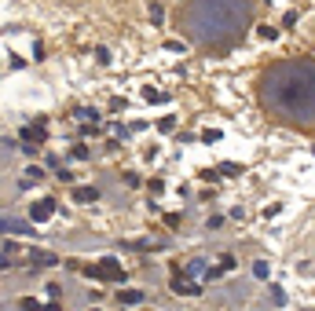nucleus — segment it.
<instances>
[{
	"label": "nucleus",
	"mask_w": 315,
	"mask_h": 311,
	"mask_svg": "<svg viewBox=\"0 0 315 311\" xmlns=\"http://www.w3.org/2000/svg\"><path fill=\"white\" fill-rule=\"evenodd\" d=\"M261 103L279 121L315 125V66L304 59H282L261 77Z\"/></svg>",
	"instance_id": "obj_1"
},
{
	"label": "nucleus",
	"mask_w": 315,
	"mask_h": 311,
	"mask_svg": "<svg viewBox=\"0 0 315 311\" xmlns=\"http://www.w3.org/2000/svg\"><path fill=\"white\" fill-rule=\"evenodd\" d=\"M249 18H253L249 0H187L183 7V26L191 41L212 52H227L231 44L242 41Z\"/></svg>",
	"instance_id": "obj_2"
},
{
	"label": "nucleus",
	"mask_w": 315,
	"mask_h": 311,
	"mask_svg": "<svg viewBox=\"0 0 315 311\" xmlns=\"http://www.w3.org/2000/svg\"><path fill=\"white\" fill-rule=\"evenodd\" d=\"M85 275H88V278H99V282H121L125 271H121V263H117V260L106 257V260H99V263H88Z\"/></svg>",
	"instance_id": "obj_3"
},
{
	"label": "nucleus",
	"mask_w": 315,
	"mask_h": 311,
	"mask_svg": "<svg viewBox=\"0 0 315 311\" xmlns=\"http://www.w3.org/2000/svg\"><path fill=\"white\" fill-rule=\"evenodd\" d=\"M172 289H176V293H183V297H198V293H202L198 278H191L183 267H176V275H172Z\"/></svg>",
	"instance_id": "obj_4"
},
{
	"label": "nucleus",
	"mask_w": 315,
	"mask_h": 311,
	"mask_svg": "<svg viewBox=\"0 0 315 311\" xmlns=\"http://www.w3.org/2000/svg\"><path fill=\"white\" fill-rule=\"evenodd\" d=\"M26 263H33V267H55L59 257L48 253V249H30V253H26Z\"/></svg>",
	"instance_id": "obj_5"
},
{
	"label": "nucleus",
	"mask_w": 315,
	"mask_h": 311,
	"mask_svg": "<svg viewBox=\"0 0 315 311\" xmlns=\"http://www.w3.org/2000/svg\"><path fill=\"white\" fill-rule=\"evenodd\" d=\"M52 216H55V202H52V198H41V202L30 209V220L33 223H44V220H52Z\"/></svg>",
	"instance_id": "obj_6"
},
{
	"label": "nucleus",
	"mask_w": 315,
	"mask_h": 311,
	"mask_svg": "<svg viewBox=\"0 0 315 311\" xmlns=\"http://www.w3.org/2000/svg\"><path fill=\"white\" fill-rule=\"evenodd\" d=\"M0 234H33V227L30 223H22V220H0Z\"/></svg>",
	"instance_id": "obj_7"
},
{
	"label": "nucleus",
	"mask_w": 315,
	"mask_h": 311,
	"mask_svg": "<svg viewBox=\"0 0 315 311\" xmlns=\"http://www.w3.org/2000/svg\"><path fill=\"white\" fill-rule=\"evenodd\" d=\"M96 198H99L96 187H77V191H73V202H96Z\"/></svg>",
	"instance_id": "obj_8"
},
{
	"label": "nucleus",
	"mask_w": 315,
	"mask_h": 311,
	"mask_svg": "<svg viewBox=\"0 0 315 311\" xmlns=\"http://www.w3.org/2000/svg\"><path fill=\"white\" fill-rule=\"evenodd\" d=\"M41 180H44V172H41L37 165H30V168L22 172V187H30V183H41Z\"/></svg>",
	"instance_id": "obj_9"
},
{
	"label": "nucleus",
	"mask_w": 315,
	"mask_h": 311,
	"mask_svg": "<svg viewBox=\"0 0 315 311\" xmlns=\"http://www.w3.org/2000/svg\"><path fill=\"white\" fill-rule=\"evenodd\" d=\"M117 300L132 308V304H140V300H143V293H140V289H125V293H117Z\"/></svg>",
	"instance_id": "obj_10"
},
{
	"label": "nucleus",
	"mask_w": 315,
	"mask_h": 311,
	"mask_svg": "<svg viewBox=\"0 0 315 311\" xmlns=\"http://www.w3.org/2000/svg\"><path fill=\"white\" fill-rule=\"evenodd\" d=\"M183 271H187L191 278H202V275H206V263H202V260H194V263H187Z\"/></svg>",
	"instance_id": "obj_11"
},
{
	"label": "nucleus",
	"mask_w": 315,
	"mask_h": 311,
	"mask_svg": "<svg viewBox=\"0 0 315 311\" xmlns=\"http://www.w3.org/2000/svg\"><path fill=\"white\" fill-rule=\"evenodd\" d=\"M143 99H147V103H165L169 96H165V92H151V88H147V92H143Z\"/></svg>",
	"instance_id": "obj_12"
},
{
	"label": "nucleus",
	"mask_w": 315,
	"mask_h": 311,
	"mask_svg": "<svg viewBox=\"0 0 315 311\" xmlns=\"http://www.w3.org/2000/svg\"><path fill=\"white\" fill-rule=\"evenodd\" d=\"M271 297H275V304H286V293H282L279 286H271Z\"/></svg>",
	"instance_id": "obj_13"
}]
</instances>
